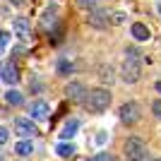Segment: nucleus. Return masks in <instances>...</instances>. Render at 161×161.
Masks as SVG:
<instances>
[{
  "mask_svg": "<svg viewBox=\"0 0 161 161\" xmlns=\"http://www.w3.org/2000/svg\"><path fill=\"white\" fill-rule=\"evenodd\" d=\"M142 77V55L137 48H125V60L120 67V80L125 84H135V82Z\"/></svg>",
  "mask_w": 161,
  "mask_h": 161,
  "instance_id": "nucleus-1",
  "label": "nucleus"
},
{
  "mask_svg": "<svg viewBox=\"0 0 161 161\" xmlns=\"http://www.w3.org/2000/svg\"><path fill=\"white\" fill-rule=\"evenodd\" d=\"M84 106H87L89 113H103V111L111 106V92L103 89V87L92 89L87 94V99H84Z\"/></svg>",
  "mask_w": 161,
  "mask_h": 161,
  "instance_id": "nucleus-2",
  "label": "nucleus"
},
{
  "mask_svg": "<svg viewBox=\"0 0 161 161\" xmlns=\"http://www.w3.org/2000/svg\"><path fill=\"white\" fill-rule=\"evenodd\" d=\"M125 161H152L147 147L140 137H128L125 140Z\"/></svg>",
  "mask_w": 161,
  "mask_h": 161,
  "instance_id": "nucleus-3",
  "label": "nucleus"
},
{
  "mask_svg": "<svg viewBox=\"0 0 161 161\" xmlns=\"http://www.w3.org/2000/svg\"><path fill=\"white\" fill-rule=\"evenodd\" d=\"M118 113H120V120L125 123V125H135V123L142 118V108H140L137 101H125Z\"/></svg>",
  "mask_w": 161,
  "mask_h": 161,
  "instance_id": "nucleus-4",
  "label": "nucleus"
},
{
  "mask_svg": "<svg viewBox=\"0 0 161 161\" xmlns=\"http://www.w3.org/2000/svg\"><path fill=\"white\" fill-rule=\"evenodd\" d=\"M14 132L19 135L22 140H31L34 135H39V128L31 118H17L14 120Z\"/></svg>",
  "mask_w": 161,
  "mask_h": 161,
  "instance_id": "nucleus-5",
  "label": "nucleus"
},
{
  "mask_svg": "<svg viewBox=\"0 0 161 161\" xmlns=\"http://www.w3.org/2000/svg\"><path fill=\"white\" fill-rule=\"evenodd\" d=\"M0 80L5 82V84H17L19 82V72H17V65H14L12 60L5 63V60H0Z\"/></svg>",
  "mask_w": 161,
  "mask_h": 161,
  "instance_id": "nucleus-6",
  "label": "nucleus"
},
{
  "mask_svg": "<svg viewBox=\"0 0 161 161\" xmlns=\"http://www.w3.org/2000/svg\"><path fill=\"white\" fill-rule=\"evenodd\" d=\"M87 24L94 27V29H106L111 24V14H106L103 10H92L87 14Z\"/></svg>",
  "mask_w": 161,
  "mask_h": 161,
  "instance_id": "nucleus-7",
  "label": "nucleus"
},
{
  "mask_svg": "<svg viewBox=\"0 0 161 161\" xmlns=\"http://www.w3.org/2000/svg\"><path fill=\"white\" fill-rule=\"evenodd\" d=\"M87 94H89V92H87V87H84L82 82H70V84L65 87V96L70 101H82V103H84Z\"/></svg>",
  "mask_w": 161,
  "mask_h": 161,
  "instance_id": "nucleus-8",
  "label": "nucleus"
},
{
  "mask_svg": "<svg viewBox=\"0 0 161 161\" xmlns=\"http://www.w3.org/2000/svg\"><path fill=\"white\" fill-rule=\"evenodd\" d=\"M12 29H14V34H17V39H22V41H27L29 36H31V24H29L27 17H14Z\"/></svg>",
  "mask_w": 161,
  "mask_h": 161,
  "instance_id": "nucleus-9",
  "label": "nucleus"
},
{
  "mask_svg": "<svg viewBox=\"0 0 161 161\" xmlns=\"http://www.w3.org/2000/svg\"><path fill=\"white\" fill-rule=\"evenodd\" d=\"M48 113H51V108H48L46 101H34L31 108H29L31 120H48Z\"/></svg>",
  "mask_w": 161,
  "mask_h": 161,
  "instance_id": "nucleus-10",
  "label": "nucleus"
},
{
  "mask_svg": "<svg viewBox=\"0 0 161 161\" xmlns=\"http://www.w3.org/2000/svg\"><path fill=\"white\" fill-rule=\"evenodd\" d=\"M77 130H80V120H77V118H67L65 125H63L60 137H63V140H72L75 135H77Z\"/></svg>",
  "mask_w": 161,
  "mask_h": 161,
  "instance_id": "nucleus-11",
  "label": "nucleus"
},
{
  "mask_svg": "<svg viewBox=\"0 0 161 161\" xmlns=\"http://www.w3.org/2000/svg\"><path fill=\"white\" fill-rule=\"evenodd\" d=\"M130 34H132L137 41H149V29L142 24V22H135L132 27H130Z\"/></svg>",
  "mask_w": 161,
  "mask_h": 161,
  "instance_id": "nucleus-12",
  "label": "nucleus"
},
{
  "mask_svg": "<svg viewBox=\"0 0 161 161\" xmlns=\"http://www.w3.org/2000/svg\"><path fill=\"white\" fill-rule=\"evenodd\" d=\"M55 152H58V156H63V159H70V156H75V144L72 142H60L58 147H55Z\"/></svg>",
  "mask_w": 161,
  "mask_h": 161,
  "instance_id": "nucleus-13",
  "label": "nucleus"
},
{
  "mask_svg": "<svg viewBox=\"0 0 161 161\" xmlns=\"http://www.w3.org/2000/svg\"><path fill=\"white\" fill-rule=\"evenodd\" d=\"M14 152H17L19 156H31V152H34L31 140H22V142H17V144H14Z\"/></svg>",
  "mask_w": 161,
  "mask_h": 161,
  "instance_id": "nucleus-14",
  "label": "nucleus"
},
{
  "mask_svg": "<svg viewBox=\"0 0 161 161\" xmlns=\"http://www.w3.org/2000/svg\"><path fill=\"white\" fill-rule=\"evenodd\" d=\"M55 70H58V75H60V77H67V75H72L75 65L67 60V58H60V60H58V65H55Z\"/></svg>",
  "mask_w": 161,
  "mask_h": 161,
  "instance_id": "nucleus-15",
  "label": "nucleus"
},
{
  "mask_svg": "<svg viewBox=\"0 0 161 161\" xmlns=\"http://www.w3.org/2000/svg\"><path fill=\"white\" fill-rule=\"evenodd\" d=\"M5 101L10 106H22V103H24V96H22V92H17V89H10L5 94Z\"/></svg>",
  "mask_w": 161,
  "mask_h": 161,
  "instance_id": "nucleus-16",
  "label": "nucleus"
},
{
  "mask_svg": "<svg viewBox=\"0 0 161 161\" xmlns=\"http://www.w3.org/2000/svg\"><path fill=\"white\" fill-rule=\"evenodd\" d=\"M53 22H55V10L51 7V10H46V12H43L41 24H43V29H53Z\"/></svg>",
  "mask_w": 161,
  "mask_h": 161,
  "instance_id": "nucleus-17",
  "label": "nucleus"
},
{
  "mask_svg": "<svg viewBox=\"0 0 161 161\" xmlns=\"http://www.w3.org/2000/svg\"><path fill=\"white\" fill-rule=\"evenodd\" d=\"M99 77H101L103 82H113V67H111V65H103V67L99 70Z\"/></svg>",
  "mask_w": 161,
  "mask_h": 161,
  "instance_id": "nucleus-18",
  "label": "nucleus"
},
{
  "mask_svg": "<svg viewBox=\"0 0 161 161\" xmlns=\"http://www.w3.org/2000/svg\"><path fill=\"white\" fill-rule=\"evenodd\" d=\"M10 43V34L7 31H0V55L5 53V46Z\"/></svg>",
  "mask_w": 161,
  "mask_h": 161,
  "instance_id": "nucleus-19",
  "label": "nucleus"
},
{
  "mask_svg": "<svg viewBox=\"0 0 161 161\" xmlns=\"http://www.w3.org/2000/svg\"><path fill=\"white\" fill-rule=\"evenodd\" d=\"M84 161H111V154H108V152H99L96 156H89V159H84Z\"/></svg>",
  "mask_w": 161,
  "mask_h": 161,
  "instance_id": "nucleus-20",
  "label": "nucleus"
},
{
  "mask_svg": "<svg viewBox=\"0 0 161 161\" xmlns=\"http://www.w3.org/2000/svg\"><path fill=\"white\" fill-rule=\"evenodd\" d=\"M77 5L84 10H96V0H77Z\"/></svg>",
  "mask_w": 161,
  "mask_h": 161,
  "instance_id": "nucleus-21",
  "label": "nucleus"
},
{
  "mask_svg": "<svg viewBox=\"0 0 161 161\" xmlns=\"http://www.w3.org/2000/svg\"><path fill=\"white\" fill-rule=\"evenodd\" d=\"M111 22H113V24H123V22H125V12H113L111 14Z\"/></svg>",
  "mask_w": 161,
  "mask_h": 161,
  "instance_id": "nucleus-22",
  "label": "nucleus"
},
{
  "mask_svg": "<svg viewBox=\"0 0 161 161\" xmlns=\"http://www.w3.org/2000/svg\"><path fill=\"white\" fill-rule=\"evenodd\" d=\"M152 111H154V115L161 120V99H156L154 103H152Z\"/></svg>",
  "mask_w": 161,
  "mask_h": 161,
  "instance_id": "nucleus-23",
  "label": "nucleus"
},
{
  "mask_svg": "<svg viewBox=\"0 0 161 161\" xmlns=\"http://www.w3.org/2000/svg\"><path fill=\"white\" fill-rule=\"evenodd\" d=\"M7 140H10V132H7L5 128H0V144H5Z\"/></svg>",
  "mask_w": 161,
  "mask_h": 161,
  "instance_id": "nucleus-24",
  "label": "nucleus"
},
{
  "mask_svg": "<svg viewBox=\"0 0 161 161\" xmlns=\"http://www.w3.org/2000/svg\"><path fill=\"white\" fill-rule=\"evenodd\" d=\"M103 142H106V132H99L96 135V144H103Z\"/></svg>",
  "mask_w": 161,
  "mask_h": 161,
  "instance_id": "nucleus-25",
  "label": "nucleus"
},
{
  "mask_svg": "<svg viewBox=\"0 0 161 161\" xmlns=\"http://www.w3.org/2000/svg\"><path fill=\"white\" fill-rule=\"evenodd\" d=\"M10 5H24V0H7Z\"/></svg>",
  "mask_w": 161,
  "mask_h": 161,
  "instance_id": "nucleus-26",
  "label": "nucleus"
},
{
  "mask_svg": "<svg viewBox=\"0 0 161 161\" xmlns=\"http://www.w3.org/2000/svg\"><path fill=\"white\" fill-rule=\"evenodd\" d=\"M156 89H159V92H161V82H156Z\"/></svg>",
  "mask_w": 161,
  "mask_h": 161,
  "instance_id": "nucleus-27",
  "label": "nucleus"
},
{
  "mask_svg": "<svg viewBox=\"0 0 161 161\" xmlns=\"http://www.w3.org/2000/svg\"><path fill=\"white\" fill-rule=\"evenodd\" d=\"M156 10H159V14H161V3H159V5H156Z\"/></svg>",
  "mask_w": 161,
  "mask_h": 161,
  "instance_id": "nucleus-28",
  "label": "nucleus"
},
{
  "mask_svg": "<svg viewBox=\"0 0 161 161\" xmlns=\"http://www.w3.org/2000/svg\"><path fill=\"white\" fill-rule=\"evenodd\" d=\"M111 161H118V159H111Z\"/></svg>",
  "mask_w": 161,
  "mask_h": 161,
  "instance_id": "nucleus-29",
  "label": "nucleus"
}]
</instances>
